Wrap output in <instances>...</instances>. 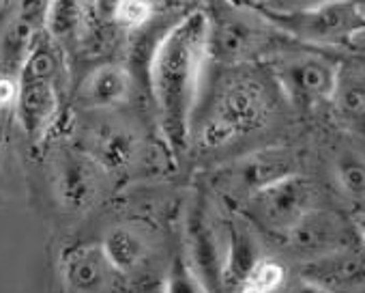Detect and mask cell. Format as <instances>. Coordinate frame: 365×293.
<instances>
[{
  "instance_id": "1",
  "label": "cell",
  "mask_w": 365,
  "mask_h": 293,
  "mask_svg": "<svg viewBox=\"0 0 365 293\" xmlns=\"http://www.w3.org/2000/svg\"><path fill=\"white\" fill-rule=\"evenodd\" d=\"M209 61V18L192 11L178 20L153 50L150 91L157 106L161 134L170 152L190 149L198 108V93Z\"/></svg>"
},
{
  "instance_id": "2",
  "label": "cell",
  "mask_w": 365,
  "mask_h": 293,
  "mask_svg": "<svg viewBox=\"0 0 365 293\" xmlns=\"http://www.w3.org/2000/svg\"><path fill=\"white\" fill-rule=\"evenodd\" d=\"M273 112L269 86L250 71H235L222 78L205 108V116L194 125L192 138L205 149H220L256 129Z\"/></svg>"
},
{
  "instance_id": "3",
  "label": "cell",
  "mask_w": 365,
  "mask_h": 293,
  "mask_svg": "<svg viewBox=\"0 0 365 293\" xmlns=\"http://www.w3.org/2000/svg\"><path fill=\"white\" fill-rule=\"evenodd\" d=\"M271 29L305 44L339 46L365 33V11L356 0H322L297 9H273L260 0H243Z\"/></svg>"
},
{
  "instance_id": "4",
  "label": "cell",
  "mask_w": 365,
  "mask_h": 293,
  "mask_svg": "<svg viewBox=\"0 0 365 293\" xmlns=\"http://www.w3.org/2000/svg\"><path fill=\"white\" fill-rule=\"evenodd\" d=\"M106 169L84 149L63 144L50 162L52 192L65 214L82 216L95 207L103 192Z\"/></svg>"
},
{
  "instance_id": "5",
  "label": "cell",
  "mask_w": 365,
  "mask_h": 293,
  "mask_svg": "<svg viewBox=\"0 0 365 293\" xmlns=\"http://www.w3.org/2000/svg\"><path fill=\"white\" fill-rule=\"evenodd\" d=\"M247 216L271 233L286 235L312 207L316 186L301 173L286 175L243 201Z\"/></svg>"
},
{
  "instance_id": "6",
  "label": "cell",
  "mask_w": 365,
  "mask_h": 293,
  "mask_svg": "<svg viewBox=\"0 0 365 293\" xmlns=\"http://www.w3.org/2000/svg\"><path fill=\"white\" fill-rule=\"evenodd\" d=\"M273 76L292 104L301 108H316L331 101L339 65L322 54L303 52L279 59L273 65Z\"/></svg>"
},
{
  "instance_id": "7",
  "label": "cell",
  "mask_w": 365,
  "mask_h": 293,
  "mask_svg": "<svg viewBox=\"0 0 365 293\" xmlns=\"http://www.w3.org/2000/svg\"><path fill=\"white\" fill-rule=\"evenodd\" d=\"M292 173H299V156L286 146H267L224 167L217 175V184L226 194L245 201L264 186Z\"/></svg>"
},
{
  "instance_id": "8",
  "label": "cell",
  "mask_w": 365,
  "mask_h": 293,
  "mask_svg": "<svg viewBox=\"0 0 365 293\" xmlns=\"http://www.w3.org/2000/svg\"><path fill=\"white\" fill-rule=\"evenodd\" d=\"M209 18V59L239 63L250 59L260 46L262 35L241 11V5L215 3Z\"/></svg>"
},
{
  "instance_id": "9",
  "label": "cell",
  "mask_w": 365,
  "mask_h": 293,
  "mask_svg": "<svg viewBox=\"0 0 365 293\" xmlns=\"http://www.w3.org/2000/svg\"><path fill=\"white\" fill-rule=\"evenodd\" d=\"M284 237L290 250L312 261L333 252L350 250L352 227H348L335 212L312 207Z\"/></svg>"
},
{
  "instance_id": "10",
  "label": "cell",
  "mask_w": 365,
  "mask_h": 293,
  "mask_svg": "<svg viewBox=\"0 0 365 293\" xmlns=\"http://www.w3.org/2000/svg\"><path fill=\"white\" fill-rule=\"evenodd\" d=\"M14 112L24 136L35 144L43 142L54 129L61 112L56 80L20 76V91Z\"/></svg>"
},
{
  "instance_id": "11",
  "label": "cell",
  "mask_w": 365,
  "mask_h": 293,
  "mask_svg": "<svg viewBox=\"0 0 365 293\" xmlns=\"http://www.w3.org/2000/svg\"><path fill=\"white\" fill-rule=\"evenodd\" d=\"M187 229H190L187 263L192 265L205 289L224 287L228 237L224 239L220 235V231L213 227V220H209L202 209H194Z\"/></svg>"
},
{
  "instance_id": "12",
  "label": "cell",
  "mask_w": 365,
  "mask_h": 293,
  "mask_svg": "<svg viewBox=\"0 0 365 293\" xmlns=\"http://www.w3.org/2000/svg\"><path fill=\"white\" fill-rule=\"evenodd\" d=\"M61 278L69 291H106L116 287L118 272L101 244H78L61 254Z\"/></svg>"
},
{
  "instance_id": "13",
  "label": "cell",
  "mask_w": 365,
  "mask_h": 293,
  "mask_svg": "<svg viewBox=\"0 0 365 293\" xmlns=\"http://www.w3.org/2000/svg\"><path fill=\"white\" fill-rule=\"evenodd\" d=\"M133 76L123 63H101L93 67L76 91V101L86 110H110L131 99Z\"/></svg>"
},
{
  "instance_id": "14",
  "label": "cell",
  "mask_w": 365,
  "mask_h": 293,
  "mask_svg": "<svg viewBox=\"0 0 365 293\" xmlns=\"http://www.w3.org/2000/svg\"><path fill=\"white\" fill-rule=\"evenodd\" d=\"M301 278L312 289H348L365 284V257L350 254L348 250L312 259Z\"/></svg>"
},
{
  "instance_id": "15",
  "label": "cell",
  "mask_w": 365,
  "mask_h": 293,
  "mask_svg": "<svg viewBox=\"0 0 365 293\" xmlns=\"http://www.w3.org/2000/svg\"><path fill=\"white\" fill-rule=\"evenodd\" d=\"M101 248L118 276L138 272L148 259V242L142 231L131 224H114L103 235Z\"/></svg>"
},
{
  "instance_id": "16",
  "label": "cell",
  "mask_w": 365,
  "mask_h": 293,
  "mask_svg": "<svg viewBox=\"0 0 365 293\" xmlns=\"http://www.w3.org/2000/svg\"><path fill=\"white\" fill-rule=\"evenodd\" d=\"M106 171L127 167L135 156V136L118 125H101L88 134L86 149Z\"/></svg>"
},
{
  "instance_id": "17",
  "label": "cell",
  "mask_w": 365,
  "mask_h": 293,
  "mask_svg": "<svg viewBox=\"0 0 365 293\" xmlns=\"http://www.w3.org/2000/svg\"><path fill=\"white\" fill-rule=\"evenodd\" d=\"M331 104L344 119L365 129V67H339Z\"/></svg>"
},
{
  "instance_id": "18",
  "label": "cell",
  "mask_w": 365,
  "mask_h": 293,
  "mask_svg": "<svg viewBox=\"0 0 365 293\" xmlns=\"http://www.w3.org/2000/svg\"><path fill=\"white\" fill-rule=\"evenodd\" d=\"M254 237L247 229H239L237 224L228 227V248H226V267H224V287L239 289L245 274L260 259Z\"/></svg>"
},
{
  "instance_id": "19",
  "label": "cell",
  "mask_w": 365,
  "mask_h": 293,
  "mask_svg": "<svg viewBox=\"0 0 365 293\" xmlns=\"http://www.w3.org/2000/svg\"><path fill=\"white\" fill-rule=\"evenodd\" d=\"M333 175L339 188L359 201H365V149L363 146H344L335 156Z\"/></svg>"
},
{
  "instance_id": "20",
  "label": "cell",
  "mask_w": 365,
  "mask_h": 293,
  "mask_svg": "<svg viewBox=\"0 0 365 293\" xmlns=\"http://www.w3.org/2000/svg\"><path fill=\"white\" fill-rule=\"evenodd\" d=\"M286 278V269L279 261L269 259V257H260L252 269L245 274L243 282H241V291H256V293H264V291H275L277 287H282Z\"/></svg>"
},
{
  "instance_id": "21",
  "label": "cell",
  "mask_w": 365,
  "mask_h": 293,
  "mask_svg": "<svg viewBox=\"0 0 365 293\" xmlns=\"http://www.w3.org/2000/svg\"><path fill=\"white\" fill-rule=\"evenodd\" d=\"M155 14L153 0H114L112 18L118 26L135 31L144 26Z\"/></svg>"
},
{
  "instance_id": "22",
  "label": "cell",
  "mask_w": 365,
  "mask_h": 293,
  "mask_svg": "<svg viewBox=\"0 0 365 293\" xmlns=\"http://www.w3.org/2000/svg\"><path fill=\"white\" fill-rule=\"evenodd\" d=\"M354 229H356V233H359V239L365 244V207L359 209L356 220H354Z\"/></svg>"
},
{
  "instance_id": "23",
  "label": "cell",
  "mask_w": 365,
  "mask_h": 293,
  "mask_svg": "<svg viewBox=\"0 0 365 293\" xmlns=\"http://www.w3.org/2000/svg\"><path fill=\"white\" fill-rule=\"evenodd\" d=\"M316 3H322V0H303V5H301V7H305V5H316Z\"/></svg>"
}]
</instances>
